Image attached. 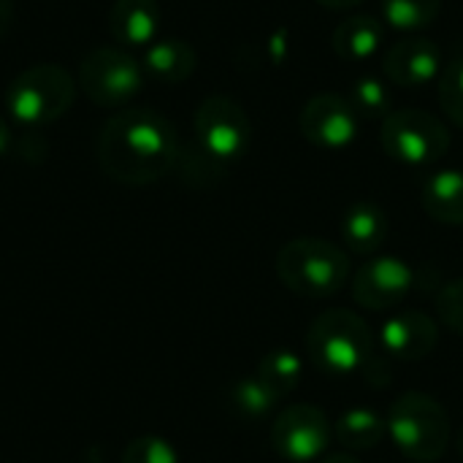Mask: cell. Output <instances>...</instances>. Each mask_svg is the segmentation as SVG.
Masks as SVG:
<instances>
[{
	"label": "cell",
	"mask_w": 463,
	"mask_h": 463,
	"mask_svg": "<svg viewBox=\"0 0 463 463\" xmlns=\"http://www.w3.org/2000/svg\"><path fill=\"white\" fill-rule=\"evenodd\" d=\"M179 160L174 125L152 109L114 114L98 136V163L119 184L141 187L163 179Z\"/></svg>",
	"instance_id": "obj_1"
},
{
	"label": "cell",
	"mask_w": 463,
	"mask_h": 463,
	"mask_svg": "<svg viewBox=\"0 0 463 463\" xmlns=\"http://www.w3.org/2000/svg\"><path fill=\"white\" fill-rule=\"evenodd\" d=\"M372 326L350 309L320 312L307 334V355L328 377H353L377 355Z\"/></svg>",
	"instance_id": "obj_2"
},
{
	"label": "cell",
	"mask_w": 463,
	"mask_h": 463,
	"mask_svg": "<svg viewBox=\"0 0 463 463\" xmlns=\"http://www.w3.org/2000/svg\"><path fill=\"white\" fill-rule=\"evenodd\" d=\"M277 277L301 298H331L350 282L353 263L334 241L301 236L277 252Z\"/></svg>",
	"instance_id": "obj_3"
},
{
	"label": "cell",
	"mask_w": 463,
	"mask_h": 463,
	"mask_svg": "<svg viewBox=\"0 0 463 463\" xmlns=\"http://www.w3.org/2000/svg\"><path fill=\"white\" fill-rule=\"evenodd\" d=\"M388 437L415 463H434L448 453L450 415L429 393L407 391L388 410Z\"/></svg>",
	"instance_id": "obj_4"
},
{
	"label": "cell",
	"mask_w": 463,
	"mask_h": 463,
	"mask_svg": "<svg viewBox=\"0 0 463 463\" xmlns=\"http://www.w3.org/2000/svg\"><path fill=\"white\" fill-rule=\"evenodd\" d=\"M76 79L54 62L24 68L5 90V111L22 128H41L62 114L76 100Z\"/></svg>",
	"instance_id": "obj_5"
},
{
	"label": "cell",
	"mask_w": 463,
	"mask_h": 463,
	"mask_svg": "<svg viewBox=\"0 0 463 463\" xmlns=\"http://www.w3.org/2000/svg\"><path fill=\"white\" fill-rule=\"evenodd\" d=\"M383 149L391 160L407 168H426L442 160L450 149V130L445 122L420 109H399L383 119Z\"/></svg>",
	"instance_id": "obj_6"
},
{
	"label": "cell",
	"mask_w": 463,
	"mask_h": 463,
	"mask_svg": "<svg viewBox=\"0 0 463 463\" xmlns=\"http://www.w3.org/2000/svg\"><path fill=\"white\" fill-rule=\"evenodd\" d=\"M146 84L141 62L117 46L92 49L79 65V87L84 95L103 109L128 106Z\"/></svg>",
	"instance_id": "obj_7"
},
{
	"label": "cell",
	"mask_w": 463,
	"mask_h": 463,
	"mask_svg": "<svg viewBox=\"0 0 463 463\" xmlns=\"http://www.w3.org/2000/svg\"><path fill=\"white\" fill-rule=\"evenodd\" d=\"M195 146L214 163L228 165L250 146V117L244 106L228 95H209L195 109Z\"/></svg>",
	"instance_id": "obj_8"
},
{
	"label": "cell",
	"mask_w": 463,
	"mask_h": 463,
	"mask_svg": "<svg viewBox=\"0 0 463 463\" xmlns=\"http://www.w3.org/2000/svg\"><path fill=\"white\" fill-rule=\"evenodd\" d=\"M334 439L328 415L315 404H290L271 423V448L288 463L320 461Z\"/></svg>",
	"instance_id": "obj_9"
},
{
	"label": "cell",
	"mask_w": 463,
	"mask_h": 463,
	"mask_svg": "<svg viewBox=\"0 0 463 463\" xmlns=\"http://www.w3.org/2000/svg\"><path fill=\"white\" fill-rule=\"evenodd\" d=\"M415 288V271L407 260L396 255L369 258L353 277L350 293L353 301L366 312H391L396 309Z\"/></svg>",
	"instance_id": "obj_10"
},
{
	"label": "cell",
	"mask_w": 463,
	"mask_h": 463,
	"mask_svg": "<svg viewBox=\"0 0 463 463\" xmlns=\"http://www.w3.org/2000/svg\"><path fill=\"white\" fill-rule=\"evenodd\" d=\"M358 119L361 117L355 114L353 103L345 95L323 92L307 100V106L301 109L298 125H301L304 138L312 146L339 152L355 144Z\"/></svg>",
	"instance_id": "obj_11"
},
{
	"label": "cell",
	"mask_w": 463,
	"mask_h": 463,
	"mask_svg": "<svg viewBox=\"0 0 463 463\" xmlns=\"http://www.w3.org/2000/svg\"><path fill=\"white\" fill-rule=\"evenodd\" d=\"M377 342L383 353L396 361H423L434 353L439 342V328L426 312L399 309L383 320Z\"/></svg>",
	"instance_id": "obj_12"
},
{
	"label": "cell",
	"mask_w": 463,
	"mask_h": 463,
	"mask_svg": "<svg viewBox=\"0 0 463 463\" xmlns=\"http://www.w3.org/2000/svg\"><path fill=\"white\" fill-rule=\"evenodd\" d=\"M383 68H385L388 81L396 87H404V90L426 87L437 81L442 73V49L431 38L412 35L388 49Z\"/></svg>",
	"instance_id": "obj_13"
},
{
	"label": "cell",
	"mask_w": 463,
	"mask_h": 463,
	"mask_svg": "<svg viewBox=\"0 0 463 463\" xmlns=\"http://www.w3.org/2000/svg\"><path fill=\"white\" fill-rule=\"evenodd\" d=\"M109 33L117 43L146 49L160 33L157 0H114L109 14Z\"/></svg>",
	"instance_id": "obj_14"
},
{
	"label": "cell",
	"mask_w": 463,
	"mask_h": 463,
	"mask_svg": "<svg viewBox=\"0 0 463 463\" xmlns=\"http://www.w3.org/2000/svg\"><path fill=\"white\" fill-rule=\"evenodd\" d=\"M195 65H198V54L184 38H157L141 54V68L146 79L168 87L187 81Z\"/></svg>",
	"instance_id": "obj_15"
},
{
	"label": "cell",
	"mask_w": 463,
	"mask_h": 463,
	"mask_svg": "<svg viewBox=\"0 0 463 463\" xmlns=\"http://www.w3.org/2000/svg\"><path fill=\"white\" fill-rule=\"evenodd\" d=\"M339 231H342V241L350 252L374 255L385 244L391 222H388V214L383 206H377L372 201H358L345 212Z\"/></svg>",
	"instance_id": "obj_16"
},
{
	"label": "cell",
	"mask_w": 463,
	"mask_h": 463,
	"mask_svg": "<svg viewBox=\"0 0 463 463\" xmlns=\"http://www.w3.org/2000/svg\"><path fill=\"white\" fill-rule=\"evenodd\" d=\"M423 212L442 225H463V171L445 168L431 174L420 190Z\"/></svg>",
	"instance_id": "obj_17"
},
{
	"label": "cell",
	"mask_w": 463,
	"mask_h": 463,
	"mask_svg": "<svg viewBox=\"0 0 463 463\" xmlns=\"http://www.w3.org/2000/svg\"><path fill=\"white\" fill-rule=\"evenodd\" d=\"M383 38H385L383 22L369 14H358L342 19L339 27L334 30V52L345 62H366L377 54Z\"/></svg>",
	"instance_id": "obj_18"
},
{
	"label": "cell",
	"mask_w": 463,
	"mask_h": 463,
	"mask_svg": "<svg viewBox=\"0 0 463 463\" xmlns=\"http://www.w3.org/2000/svg\"><path fill=\"white\" fill-rule=\"evenodd\" d=\"M385 434H388L385 418L369 407H353V410L342 412L339 420L334 423V439L350 453L377 448Z\"/></svg>",
	"instance_id": "obj_19"
},
{
	"label": "cell",
	"mask_w": 463,
	"mask_h": 463,
	"mask_svg": "<svg viewBox=\"0 0 463 463\" xmlns=\"http://www.w3.org/2000/svg\"><path fill=\"white\" fill-rule=\"evenodd\" d=\"M258 377L279 396L285 399L288 393H293L304 377V361L298 353L293 350H274L269 355L260 358L258 364Z\"/></svg>",
	"instance_id": "obj_20"
},
{
	"label": "cell",
	"mask_w": 463,
	"mask_h": 463,
	"mask_svg": "<svg viewBox=\"0 0 463 463\" xmlns=\"http://www.w3.org/2000/svg\"><path fill=\"white\" fill-rule=\"evenodd\" d=\"M279 396L255 374V377H244L233 385L231 391V407L239 418L258 423L263 418H269L277 407Z\"/></svg>",
	"instance_id": "obj_21"
},
{
	"label": "cell",
	"mask_w": 463,
	"mask_h": 463,
	"mask_svg": "<svg viewBox=\"0 0 463 463\" xmlns=\"http://www.w3.org/2000/svg\"><path fill=\"white\" fill-rule=\"evenodd\" d=\"M442 14V0H383V19L404 33L431 27Z\"/></svg>",
	"instance_id": "obj_22"
},
{
	"label": "cell",
	"mask_w": 463,
	"mask_h": 463,
	"mask_svg": "<svg viewBox=\"0 0 463 463\" xmlns=\"http://www.w3.org/2000/svg\"><path fill=\"white\" fill-rule=\"evenodd\" d=\"M347 100L353 103L355 114L364 117V119H388L396 111L391 87L377 76H361L353 84Z\"/></svg>",
	"instance_id": "obj_23"
},
{
	"label": "cell",
	"mask_w": 463,
	"mask_h": 463,
	"mask_svg": "<svg viewBox=\"0 0 463 463\" xmlns=\"http://www.w3.org/2000/svg\"><path fill=\"white\" fill-rule=\"evenodd\" d=\"M439 103L453 125L463 128V57L450 60L439 73Z\"/></svg>",
	"instance_id": "obj_24"
},
{
	"label": "cell",
	"mask_w": 463,
	"mask_h": 463,
	"mask_svg": "<svg viewBox=\"0 0 463 463\" xmlns=\"http://www.w3.org/2000/svg\"><path fill=\"white\" fill-rule=\"evenodd\" d=\"M122 463H179V453L163 437H138L125 448Z\"/></svg>",
	"instance_id": "obj_25"
},
{
	"label": "cell",
	"mask_w": 463,
	"mask_h": 463,
	"mask_svg": "<svg viewBox=\"0 0 463 463\" xmlns=\"http://www.w3.org/2000/svg\"><path fill=\"white\" fill-rule=\"evenodd\" d=\"M437 312H439L442 323L453 334L463 336V277L461 279L448 282L439 290V296H437Z\"/></svg>",
	"instance_id": "obj_26"
},
{
	"label": "cell",
	"mask_w": 463,
	"mask_h": 463,
	"mask_svg": "<svg viewBox=\"0 0 463 463\" xmlns=\"http://www.w3.org/2000/svg\"><path fill=\"white\" fill-rule=\"evenodd\" d=\"M315 3H320L328 11H350V8L361 5L364 0H315Z\"/></svg>",
	"instance_id": "obj_27"
},
{
	"label": "cell",
	"mask_w": 463,
	"mask_h": 463,
	"mask_svg": "<svg viewBox=\"0 0 463 463\" xmlns=\"http://www.w3.org/2000/svg\"><path fill=\"white\" fill-rule=\"evenodd\" d=\"M11 16H14V3H11V0H0V38H3L5 30H8Z\"/></svg>",
	"instance_id": "obj_28"
},
{
	"label": "cell",
	"mask_w": 463,
	"mask_h": 463,
	"mask_svg": "<svg viewBox=\"0 0 463 463\" xmlns=\"http://www.w3.org/2000/svg\"><path fill=\"white\" fill-rule=\"evenodd\" d=\"M11 149V125L5 122V117L0 114V157Z\"/></svg>",
	"instance_id": "obj_29"
},
{
	"label": "cell",
	"mask_w": 463,
	"mask_h": 463,
	"mask_svg": "<svg viewBox=\"0 0 463 463\" xmlns=\"http://www.w3.org/2000/svg\"><path fill=\"white\" fill-rule=\"evenodd\" d=\"M320 463H361L353 453H331V456H323Z\"/></svg>",
	"instance_id": "obj_30"
},
{
	"label": "cell",
	"mask_w": 463,
	"mask_h": 463,
	"mask_svg": "<svg viewBox=\"0 0 463 463\" xmlns=\"http://www.w3.org/2000/svg\"><path fill=\"white\" fill-rule=\"evenodd\" d=\"M456 448H458V456L463 458V429H461V434H458V442H456Z\"/></svg>",
	"instance_id": "obj_31"
}]
</instances>
